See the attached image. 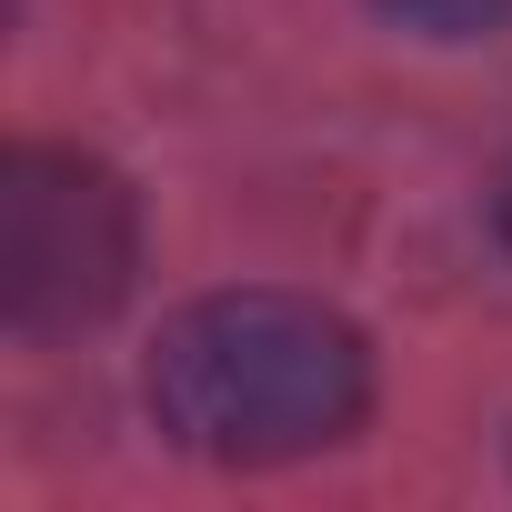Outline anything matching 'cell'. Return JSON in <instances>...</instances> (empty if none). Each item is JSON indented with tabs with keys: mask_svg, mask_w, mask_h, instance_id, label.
Here are the masks:
<instances>
[{
	"mask_svg": "<svg viewBox=\"0 0 512 512\" xmlns=\"http://www.w3.org/2000/svg\"><path fill=\"white\" fill-rule=\"evenodd\" d=\"M151 412L201 462H292L372 412V352L332 302L211 292L151 342Z\"/></svg>",
	"mask_w": 512,
	"mask_h": 512,
	"instance_id": "1",
	"label": "cell"
},
{
	"mask_svg": "<svg viewBox=\"0 0 512 512\" xmlns=\"http://www.w3.org/2000/svg\"><path fill=\"white\" fill-rule=\"evenodd\" d=\"M131 191L81 151L0 161V312L11 332H81L131 292Z\"/></svg>",
	"mask_w": 512,
	"mask_h": 512,
	"instance_id": "2",
	"label": "cell"
},
{
	"mask_svg": "<svg viewBox=\"0 0 512 512\" xmlns=\"http://www.w3.org/2000/svg\"><path fill=\"white\" fill-rule=\"evenodd\" d=\"M382 11L402 31H422V41H492L512 21V0H382Z\"/></svg>",
	"mask_w": 512,
	"mask_h": 512,
	"instance_id": "3",
	"label": "cell"
},
{
	"mask_svg": "<svg viewBox=\"0 0 512 512\" xmlns=\"http://www.w3.org/2000/svg\"><path fill=\"white\" fill-rule=\"evenodd\" d=\"M502 241H512V171H502Z\"/></svg>",
	"mask_w": 512,
	"mask_h": 512,
	"instance_id": "4",
	"label": "cell"
}]
</instances>
